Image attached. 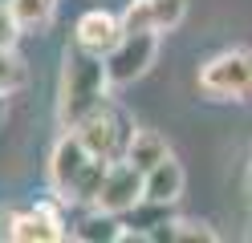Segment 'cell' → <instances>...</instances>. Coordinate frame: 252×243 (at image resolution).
Segmentation results:
<instances>
[{"label": "cell", "mask_w": 252, "mask_h": 243, "mask_svg": "<svg viewBox=\"0 0 252 243\" xmlns=\"http://www.w3.org/2000/svg\"><path fill=\"white\" fill-rule=\"evenodd\" d=\"M4 235L12 243H57L69 235V223L61 219L53 203H37L33 211H17L4 219Z\"/></svg>", "instance_id": "cell-6"}, {"label": "cell", "mask_w": 252, "mask_h": 243, "mask_svg": "<svg viewBox=\"0 0 252 243\" xmlns=\"http://www.w3.org/2000/svg\"><path fill=\"white\" fill-rule=\"evenodd\" d=\"M53 4L57 0H8V12L17 16L21 28H45L53 21Z\"/></svg>", "instance_id": "cell-15"}, {"label": "cell", "mask_w": 252, "mask_h": 243, "mask_svg": "<svg viewBox=\"0 0 252 243\" xmlns=\"http://www.w3.org/2000/svg\"><path fill=\"white\" fill-rule=\"evenodd\" d=\"M199 89L212 102H252V53L224 49L199 65Z\"/></svg>", "instance_id": "cell-3"}, {"label": "cell", "mask_w": 252, "mask_h": 243, "mask_svg": "<svg viewBox=\"0 0 252 243\" xmlns=\"http://www.w3.org/2000/svg\"><path fill=\"white\" fill-rule=\"evenodd\" d=\"M171 154V146H167V138L159 134V130H134L130 134V142H126V162H130L134 170H151L155 162H163Z\"/></svg>", "instance_id": "cell-11"}, {"label": "cell", "mask_w": 252, "mask_h": 243, "mask_svg": "<svg viewBox=\"0 0 252 243\" xmlns=\"http://www.w3.org/2000/svg\"><path fill=\"white\" fill-rule=\"evenodd\" d=\"M8 118V102H4V93H0V122Z\"/></svg>", "instance_id": "cell-19"}, {"label": "cell", "mask_w": 252, "mask_h": 243, "mask_svg": "<svg viewBox=\"0 0 252 243\" xmlns=\"http://www.w3.org/2000/svg\"><path fill=\"white\" fill-rule=\"evenodd\" d=\"M138 203H143V170H134L126 158H114L106 166V178H102V190L94 199V207L106 211V215H126Z\"/></svg>", "instance_id": "cell-5"}, {"label": "cell", "mask_w": 252, "mask_h": 243, "mask_svg": "<svg viewBox=\"0 0 252 243\" xmlns=\"http://www.w3.org/2000/svg\"><path fill=\"white\" fill-rule=\"evenodd\" d=\"M110 97V77H106V61L98 53L73 49L65 53V69H61V89H57V122L73 130L90 109H98Z\"/></svg>", "instance_id": "cell-1"}, {"label": "cell", "mask_w": 252, "mask_h": 243, "mask_svg": "<svg viewBox=\"0 0 252 243\" xmlns=\"http://www.w3.org/2000/svg\"><path fill=\"white\" fill-rule=\"evenodd\" d=\"M183 187H187V174H183V166H179L171 154H167L163 162H155L151 170H143V199H147V203L171 207V203L183 199Z\"/></svg>", "instance_id": "cell-10"}, {"label": "cell", "mask_w": 252, "mask_h": 243, "mask_svg": "<svg viewBox=\"0 0 252 243\" xmlns=\"http://www.w3.org/2000/svg\"><path fill=\"white\" fill-rule=\"evenodd\" d=\"M73 134L82 138V146H86L94 158L114 162V158L126 154V142H130V134H134V122L126 118L122 106H114V102L106 97L98 109H90L86 118L73 126Z\"/></svg>", "instance_id": "cell-2"}, {"label": "cell", "mask_w": 252, "mask_h": 243, "mask_svg": "<svg viewBox=\"0 0 252 243\" xmlns=\"http://www.w3.org/2000/svg\"><path fill=\"white\" fill-rule=\"evenodd\" d=\"M90 158H94V154L82 146V138H77L73 130L53 146V154H49V187L57 190V199H65V203H69V190H73L77 174L86 170V162H90Z\"/></svg>", "instance_id": "cell-8"}, {"label": "cell", "mask_w": 252, "mask_h": 243, "mask_svg": "<svg viewBox=\"0 0 252 243\" xmlns=\"http://www.w3.org/2000/svg\"><path fill=\"white\" fill-rule=\"evenodd\" d=\"M106 166H110L106 158H90L86 170L77 174L73 190H69V203H90L94 207V199H98V190H102V178H106Z\"/></svg>", "instance_id": "cell-14"}, {"label": "cell", "mask_w": 252, "mask_h": 243, "mask_svg": "<svg viewBox=\"0 0 252 243\" xmlns=\"http://www.w3.org/2000/svg\"><path fill=\"white\" fill-rule=\"evenodd\" d=\"M21 41V25H17V16L8 12V4L0 8V49H17Z\"/></svg>", "instance_id": "cell-17"}, {"label": "cell", "mask_w": 252, "mask_h": 243, "mask_svg": "<svg viewBox=\"0 0 252 243\" xmlns=\"http://www.w3.org/2000/svg\"><path fill=\"white\" fill-rule=\"evenodd\" d=\"M118 37H122V21L110 16L106 8H90V12L77 16V25H73V45L86 49V53H98V57H106L110 49L118 45Z\"/></svg>", "instance_id": "cell-9"}, {"label": "cell", "mask_w": 252, "mask_h": 243, "mask_svg": "<svg viewBox=\"0 0 252 243\" xmlns=\"http://www.w3.org/2000/svg\"><path fill=\"white\" fill-rule=\"evenodd\" d=\"M25 81H29V69H25V61L12 53V49H0V93H17L25 89Z\"/></svg>", "instance_id": "cell-16"}, {"label": "cell", "mask_w": 252, "mask_h": 243, "mask_svg": "<svg viewBox=\"0 0 252 243\" xmlns=\"http://www.w3.org/2000/svg\"><path fill=\"white\" fill-rule=\"evenodd\" d=\"M187 16V0H130L126 12L118 16L122 32H171Z\"/></svg>", "instance_id": "cell-7"}, {"label": "cell", "mask_w": 252, "mask_h": 243, "mask_svg": "<svg viewBox=\"0 0 252 243\" xmlns=\"http://www.w3.org/2000/svg\"><path fill=\"white\" fill-rule=\"evenodd\" d=\"M122 231H126V223H122V215H106V211H98L94 207L90 215L73 227V239H86V243H122Z\"/></svg>", "instance_id": "cell-12"}, {"label": "cell", "mask_w": 252, "mask_h": 243, "mask_svg": "<svg viewBox=\"0 0 252 243\" xmlns=\"http://www.w3.org/2000/svg\"><path fill=\"white\" fill-rule=\"evenodd\" d=\"M151 239H167V243H216V231L208 223L175 219V223H163L159 231H151Z\"/></svg>", "instance_id": "cell-13"}, {"label": "cell", "mask_w": 252, "mask_h": 243, "mask_svg": "<svg viewBox=\"0 0 252 243\" xmlns=\"http://www.w3.org/2000/svg\"><path fill=\"white\" fill-rule=\"evenodd\" d=\"M244 194H248V203H252V162H248V174H244Z\"/></svg>", "instance_id": "cell-18"}, {"label": "cell", "mask_w": 252, "mask_h": 243, "mask_svg": "<svg viewBox=\"0 0 252 243\" xmlns=\"http://www.w3.org/2000/svg\"><path fill=\"white\" fill-rule=\"evenodd\" d=\"M155 57H159V32H122L118 45L102 57L106 61V77H110V89H122V85H134L138 77L151 73Z\"/></svg>", "instance_id": "cell-4"}]
</instances>
